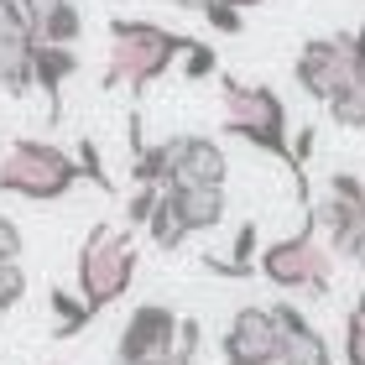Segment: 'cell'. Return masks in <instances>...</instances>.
<instances>
[{"instance_id": "obj_1", "label": "cell", "mask_w": 365, "mask_h": 365, "mask_svg": "<svg viewBox=\"0 0 365 365\" xmlns=\"http://www.w3.org/2000/svg\"><path fill=\"white\" fill-rule=\"evenodd\" d=\"M193 47V37L168 31L157 21H130L115 16L110 21V63H105V89H146L162 73H173V63Z\"/></svg>"}, {"instance_id": "obj_2", "label": "cell", "mask_w": 365, "mask_h": 365, "mask_svg": "<svg viewBox=\"0 0 365 365\" xmlns=\"http://www.w3.org/2000/svg\"><path fill=\"white\" fill-rule=\"evenodd\" d=\"M130 282H136V240L125 225L99 220L78 245V303L99 319L110 303L130 292Z\"/></svg>"}, {"instance_id": "obj_3", "label": "cell", "mask_w": 365, "mask_h": 365, "mask_svg": "<svg viewBox=\"0 0 365 365\" xmlns=\"http://www.w3.org/2000/svg\"><path fill=\"white\" fill-rule=\"evenodd\" d=\"M220 105H225V136H240L245 146L292 168L287 105H282V94L272 84H240L235 73H220Z\"/></svg>"}, {"instance_id": "obj_4", "label": "cell", "mask_w": 365, "mask_h": 365, "mask_svg": "<svg viewBox=\"0 0 365 365\" xmlns=\"http://www.w3.org/2000/svg\"><path fill=\"white\" fill-rule=\"evenodd\" d=\"M78 157H68L58 141H11V152L0 157V193L31 198V204H58L63 193L78 188Z\"/></svg>"}, {"instance_id": "obj_5", "label": "cell", "mask_w": 365, "mask_h": 365, "mask_svg": "<svg viewBox=\"0 0 365 365\" xmlns=\"http://www.w3.org/2000/svg\"><path fill=\"white\" fill-rule=\"evenodd\" d=\"M256 277H267L277 292H303V297H329L334 287V256L319 240V230L303 225L287 240H272L256 256Z\"/></svg>"}, {"instance_id": "obj_6", "label": "cell", "mask_w": 365, "mask_h": 365, "mask_svg": "<svg viewBox=\"0 0 365 365\" xmlns=\"http://www.w3.org/2000/svg\"><path fill=\"white\" fill-rule=\"evenodd\" d=\"M292 78L308 99L329 105L339 89L355 84V31H334V37H308L303 53L292 63Z\"/></svg>"}, {"instance_id": "obj_7", "label": "cell", "mask_w": 365, "mask_h": 365, "mask_svg": "<svg viewBox=\"0 0 365 365\" xmlns=\"http://www.w3.org/2000/svg\"><path fill=\"white\" fill-rule=\"evenodd\" d=\"M178 313L168 303H141L130 308V319L115 344V365H168L178 350Z\"/></svg>"}, {"instance_id": "obj_8", "label": "cell", "mask_w": 365, "mask_h": 365, "mask_svg": "<svg viewBox=\"0 0 365 365\" xmlns=\"http://www.w3.org/2000/svg\"><path fill=\"white\" fill-rule=\"evenodd\" d=\"M220 355H225V365H277L282 360V329L272 319V308H261V303L235 308V319L225 324Z\"/></svg>"}, {"instance_id": "obj_9", "label": "cell", "mask_w": 365, "mask_h": 365, "mask_svg": "<svg viewBox=\"0 0 365 365\" xmlns=\"http://www.w3.org/2000/svg\"><path fill=\"white\" fill-rule=\"evenodd\" d=\"M230 178V157L214 136H173V182H193V188H225Z\"/></svg>"}, {"instance_id": "obj_10", "label": "cell", "mask_w": 365, "mask_h": 365, "mask_svg": "<svg viewBox=\"0 0 365 365\" xmlns=\"http://www.w3.org/2000/svg\"><path fill=\"white\" fill-rule=\"evenodd\" d=\"M21 11L37 47H73L84 37V11L73 0H21Z\"/></svg>"}, {"instance_id": "obj_11", "label": "cell", "mask_w": 365, "mask_h": 365, "mask_svg": "<svg viewBox=\"0 0 365 365\" xmlns=\"http://www.w3.org/2000/svg\"><path fill=\"white\" fill-rule=\"evenodd\" d=\"M272 319L282 329V360H292V365H334L324 334L308 324V313L297 303H272Z\"/></svg>"}, {"instance_id": "obj_12", "label": "cell", "mask_w": 365, "mask_h": 365, "mask_svg": "<svg viewBox=\"0 0 365 365\" xmlns=\"http://www.w3.org/2000/svg\"><path fill=\"white\" fill-rule=\"evenodd\" d=\"M168 193L173 214L182 220L188 235H204V230H220L225 225V188H193V182H178V188H162Z\"/></svg>"}, {"instance_id": "obj_13", "label": "cell", "mask_w": 365, "mask_h": 365, "mask_svg": "<svg viewBox=\"0 0 365 365\" xmlns=\"http://www.w3.org/2000/svg\"><path fill=\"white\" fill-rule=\"evenodd\" d=\"M78 73V53L73 47H31V89L47 94V115H63V84Z\"/></svg>"}, {"instance_id": "obj_14", "label": "cell", "mask_w": 365, "mask_h": 365, "mask_svg": "<svg viewBox=\"0 0 365 365\" xmlns=\"http://www.w3.org/2000/svg\"><path fill=\"white\" fill-rule=\"evenodd\" d=\"M47 308L58 313V324H53V339H73L78 329H89L94 324V313L78 303V292H68V287H53L47 292Z\"/></svg>"}, {"instance_id": "obj_15", "label": "cell", "mask_w": 365, "mask_h": 365, "mask_svg": "<svg viewBox=\"0 0 365 365\" xmlns=\"http://www.w3.org/2000/svg\"><path fill=\"white\" fill-rule=\"evenodd\" d=\"M0 94H11V99L31 94V47L0 42Z\"/></svg>"}, {"instance_id": "obj_16", "label": "cell", "mask_w": 365, "mask_h": 365, "mask_svg": "<svg viewBox=\"0 0 365 365\" xmlns=\"http://www.w3.org/2000/svg\"><path fill=\"white\" fill-rule=\"evenodd\" d=\"M146 235H152V245H157V251H182V240H188V230H182V220L173 214V204H168V193L157 198L152 220H146Z\"/></svg>"}, {"instance_id": "obj_17", "label": "cell", "mask_w": 365, "mask_h": 365, "mask_svg": "<svg viewBox=\"0 0 365 365\" xmlns=\"http://www.w3.org/2000/svg\"><path fill=\"white\" fill-rule=\"evenodd\" d=\"M324 110H329V120H334V125H344V130H365V89H360V84L339 89Z\"/></svg>"}, {"instance_id": "obj_18", "label": "cell", "mask_w": 365, "mask_h": 365, "mask_svg": "<svg viewBox=\"0 0 365 365\" xmlns=\"http://www.w3.org/2000/svg\"><path fill=\"white\" fill-rule=\"evenodd\" d=\"M182 6L198 11L214 31H225V37H240V31H245V16H240V11H230L225 0H182Z\"/></svg>"}, {"instance_id": "obj_19", "label": "cell", "mask_w": 365, "mask_h": 365, "mask_svg": "<svg viewBox=\"0 0 365 365\" xmlns=\"http://www.w3.org/2000/svg\"><path fill=\"white\" fill-rule=\"evenodd\" d=\"M344 365H365V292L344 313Z\"/></svg>"}, {"instance_id": "obj_20", "label": "cell", "mask_w": 365, "mask_h": 365, "mask_svg": "<svg viewBox=\"0 0 365 365\" xmlns=\"http://www.w3.org/2000/svg\"><path fill=\"white\" fill-rule=\"evenodd\" d=\"M0 42H11V47H37V42H31V26H26L21 0H0Z\"/></svg>"}, {"instance_id": "obj_21", "label": "cell", "mask_w": 365, "mask_h": 365, "mask_svg": "<svg viewBox=\"0 0 365 365\" xmlns=\"http://www.w3.org/2000/svg\"><path fill=\"white\" fill-rule=\"evenodd\" d=\"M214 73H220V53H214L209 42L193 37V47L182 53V78H193V84H198V78H214Z\"/></svg>"}, {"instance_id": "obj_22", "label": "cell", "mask_w": 365, "mask_h": 365, "mask_svg": "<svg viewBox=\"0 0 365 365\" xmlns=\"http://www.w3.org/2000/svg\"><path fill=\"white\" fill-rule=\"evenodd\" d=\"M26 297V272H21V261H0V313L16 308Z\"/></svg>"}, {"instance_id": "obj_23", "label": "cell", "mask_w": 365, "mask_h": 365, "mask_svg": "<svg viewBox=\"0 0 365 365\" xmlns=\"http://www.w3.org/2000/svg\"><path fill=\"white\" fill-rule=\"evenodd\" d=\"M157 198H162V188H136L125 198V225L130 230H146V220H152V209H157Z\"/></svg>"}, {"instance_id": "obj_24", "label": "cell", "mask_w": 365, "mask_h": 365, "mask_svg": "<svg viewBox=\"0 0 365 365\" xmlns=\"http://www.w3.org/2000/svg\"><path fill=\"white\" fill-rule=\"evenodd\" d=\"M21 251H26L21 225H16L11 214H0V261H21Z\"/></svg>"}, {"instance_id": "obj_25", "label": "cell", "mask_w": 365, "mask_h": 365, "mask_svg": "<svg viewBox=\"0 0 365 365\" xmlns=\"http://www.w3.org/2000/svg\"><path fill=\"white\" fill-rule=\"evenodd\" d=\"M350 261H355V267L365 272V230H360V240H355V251H350Z\"/></svg>"}, {"instance_id": "obj_26", "label": "cell", "mask_w": 365, "mask_h": 365, "mask_svg": "<svg viewBox=\"0 0 365 365\" xmlns=\"http://www.w3.org/2000/svg\"><path fill=\"white\" fill-rule=\"evenodd\" d=\"M230 11H251V6H261V0H225Z\"/></svg>"}, {"instance_id": "obj_27", "label": "cell", "mask_w": 365, "mask_h": 365, "mask_svg": "<svg viewBox=\"0 0 365 365\" xmlns=\"http://www.w3.org/2000/svg\"><path fill=\"white\" fill-rule=\"evenodd\" d=\"M277 365H292V360H277Z\"/></svg>"}]
</instances>
